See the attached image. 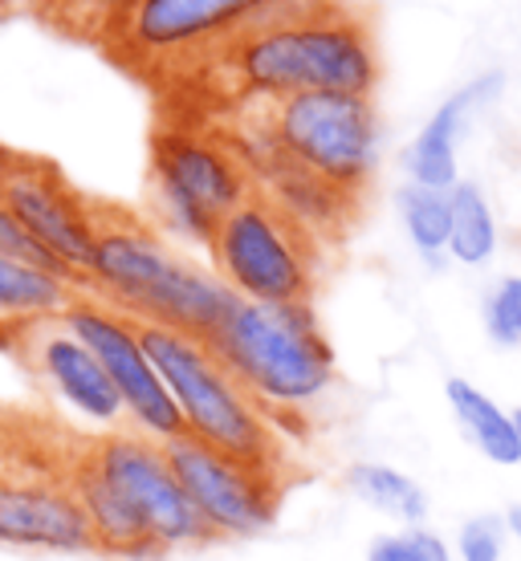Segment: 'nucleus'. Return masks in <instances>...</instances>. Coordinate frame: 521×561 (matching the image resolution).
<instances>
[{
  "label": "nucleus",
  "mask_w": 521,
  "mask_h": 561,
  "mask_svg": "<svg viewBox=\"0 0 521 561\" xmlns=\"http://www.w3.org/2000/svg\"><path fill=\"white\" fill-rule=\"evenodd\" d=\"M399 541H404L411 561H456L452 558V541L440 537L432 525H408V529L399 534Z\"/></svg>",
  "instance_id": "26"
},
{
  "label": "nucleus",
  "mask_w": 521,
  "mask_h": 561,
  "mask_svg": "<svg viewBox=\"0 0 521 561\" xmlns=\"http://www.w3.org/2000/svg\"><path fill=\"white\" fill-rule=\"evenodd\" d=\"M196 127L216 130L249 171L253 192L273 199L326 249L359 225L380 168V114L371 99L310 90Z\"/></svg>",
  "instance_id": "2"
},
{
  "label": "nucleus",
  "mask_w": 521,
  "mask_h": 561,
  "mask_svg": "<svg viewBox=\"0 0 521 561\" xmlns=\"http://www.w3.org/2000/svg\"><path fill=\"white\" fill-rule=\"evenodd\" d=\"M444 399H449V411L456 415L465 439L485 460L501 463V468L521 463L518 427H513V415L506 408H497L494 399L480 391V387H473L468 379H449Z\"/></svg>",
  "instance_id": "18"
},
{
  "label": "nucleus",
  "mask_w": 521,
  "mask_h": 561,
  "mask_svg": "<svg viewBox=\"0 0 521 561\" xmlns=\"http://www.w3.org/2000/svg\"><path fill=\"white\" fill-rule=\"evenodd\" d=\"M366 561H411V558H408V549H404V541H399V534H383L371 541Z\"/></svg>",
  "instance_id": "27"
},
{
  "label": "nucleus",
  "mask_w": 521,
  "mask_h": 561,
  "mask_svg": "<svg viewBox=\"0 0 521 561\" xmlns=\"http://www.w3.org/2000/svg\"><path fill=\"white\" fill-rule=\"evenodd\" d=\"M208 346L278 432L282 423L302 420L339 379V358L314 306L237 301Z\"/></svg>",
  "instance_id": "4"
},
{
  "label": "nucleus",
  "mask_w": 521,
  "mask_h": 561,
  "mask_svg": "<svg viewBox=\"0 0 521 561\" xmlns=\"http://www.w3.org/2000/svg\"><path fill=\"white\" fill-rule=\"evenodd\" d=\"M485 334L497 346H521V277H501L485 297Z\"/></svg>",
  "instance_id": "24"
},
{
  "label": "nucleus",
  "mask_w": 521,
  "mask_h": 561,
  "mask_svg": "<svg viewBox=\"0 0 521 561\" xmlns=\"http://www.w3.org/2000/svg\"><path fill=\"white\" fill-rule=\"evenodd\" d=\"M131 4L135 0H21V9L45 33L90 45V49L102 42V33H106V25H111L114 16L123 13V9H131Z\"/></svg>",
  "instance_id": "21"
},
{
  "label": "nucleus",
  "mask_w": 521,
  "mask_h": 561,
  "mask_svg": "<svg viewBox=\"0 0 521 561\" xmlns=\"http://www.w3.org/2000/svg\"><path fill=\"white\" fill-rule=\"evenodd\" d=\"M322 253V240L261 192L240 199L208 240L212 273L257 306H314Z\"/></svg>",
  "instance_id": "6"
},
{
  "label": "nucleus",
  "mask_w": 521,
  "mask_h": 561,
  "mask_svg": "<svg viewBox=\"0 0 521 561\" xmlns=\"http://www.w3.org/2000/svg\"><path fill=\"white\" fill-rule=\"evenodd\" d=\"M82 456L127 501L159 553L212 546V534L196 517V508L188 505L180 480L171 472L163 444L131 427H118V432H99L94 439H82Z\"/></svg>",
  "instance_id": "9"
},
{
  "label": "nucleus",
  "mask_w": 521,
  "mask_h": 561,
  "mask_svg": "<svg viewBox=\"0 0 521 561\" xmlns=\"http://www.w3.org/2000/svg\"><path fill=\"white\" fill-rule=\"evenodd\" d=\"M61 325L78 342H86V351L102 363L106 379L114 382V391L123 399L131 432L147 435L156 444H168V439L183 435L180 411H175L168 387L159 379V370L151 366L147 351H143L139 325L131 322L127 313H118L106 301L78 289L70 297V306L61 309Z\"/></svg>",
  "instance_id": "12"
},
{
  "label": "nucleus",
  "mask_w": 521,
  "mask_h": 561,
  "mask_svg": "<svg viewBox=\"0 0 521 561\" xmlns=\"http://www.w3.org/2000/svg\"><path fill=\"white\" fill-rule=\"evenodd\" d=\"M273 4L282 0H135L106 25L94 49L147 90Z\"/></svg>",
  "instance_id": "8"
},
{
  "label": "nucleus",
  "mask_w": 521,
  "mask_h": 561,
  "mask_svg": "<svg viewBox=\"0 0 521 561\" xmlns=\"http://www.w3.org/2000/svg\"><path fill=\"white\" fill-rule=\"evenodd\" d=\"M82 294L127 313L131 322L168 325L200 342L220 334L240 301L212 268L175 253L147 216L99 196Z\"/></svg>",
  "instance_id": "3"
},
{
  "label": "nucleus",
  "mask_w": 521,
  "mask_h": 561,
  "mask_svg": "<svg viewBox=\"0 0 521 561\" xmlns=\"http://www.w3.org/2000/svg\"><path fill=\"white\" fill-rule=\"evenodd\" d=\"M16 358H25L33 366V375L49 387V391L86 423H94L99 432H118L127 423L123 399L114 391V382L106 379V370L94 354L86 351V342L61 325V318L37 325L33 334L16 346Z\"/></svg>",
  "instance_id": "14"
},
{
  "label": "nucleus",
  "mask_w": 521,
  "mask_h": 561,
  "mask_svg": "<svg viewBox=\"0 0 521 561\" xmlns=\"http://www.w3.org/2000/svg\"><path fill=\"white\" fill-rule=\"evenodd\" d=\"M0 546L25 553H94L86 513L70 489L66 463L49 468H0Z\"/></svg>",
  "instance_id": "13"
},
{
  "label": "nucleus",
  "mask_w": 521,
  "mask_h": 561,
  "mask_svg": "<svg viewBox=\"0 0 521 561\" xmlns=\"http://www.w3.org/2000/svg\"><path fill=\"white\" fill-rule=\"evenodd\" d=\"M380 33L366 0H282L147 85L156 118L216 123L257 102L335 90L371 99Z\"/></svg>",
  "instance_id": "1"
},
{
  "label": "nucleus",
  "mask_w": 521,
  "mask_h": 561,
  "mask_svg": "<svg viewBox=\"0 0 521 561\" xmlns=\"http://www.w3.org/2000/svg\"><path fill=\"white\" fill-rule=\"evenodd\" d=\"M73 294H78V285L70 280L0 253V351L16 354V346L37 325L61 318V309L70 306Z\"/></svg>",
  "instance_id": "16"
},
{
  "label": "nucleus",
  "mask_w": 521,
  "mask_h": 561,
  "mask_svg": "<svg viewBox=\"0 0 521 561\" xmlns=\"http://www.w3.org/2000/svg\"><path fill=\"white\" fill-rule=\"evenodd\" d=\"M506 529H509V537H513V541L521 546V505H513L506 513Z\"/></svg>",
  "instance_id": "28"
},
{
  "label": "nucleus",
  "mask_w": 521,
  "mask_h": 561,
  "mask_svg": "<svg viewBox=\"0 0 521 561\" xmlns=\"http://www.w3.org/2000/svg\"><path fill=\"white\" fill-rule=\"evenodd\" d=\"M509 415H513V427H518V444H521V408H518V411H509Z\"/></svg>",
  "instance_id": "30"
},
{
  "label": "nucleus",
  "mask_w": 521,
  "mask_h": 561,
  "mask_svg": "<svg viewBox=\"0 0 521 561\" xmlns=\"http://www.w3.org/2000/svg\"><path fill=\"white\" fill-rule=\"evenodd\" d=\"M506 517L497 513H480V517H468L461 529H456V541H452V558L456 561H506Z\"/></svg>",
  "instance_id": "23"
},
{
  "label": "nucleus",
  "mask_w": 521,
  "mask_h": 561,
  "mask_svg": "<svg viewBox=\"0 0 521 561\" xmlns=\"http://www.w3.org/2000/svg\"><path fill=\"white\" fill-rule=\"evenodd\" d=\"M0 204L21 232L82 289L94 240V196L73 187L54 159L0 142Z\"/></svg>",
  "instance_id": "10"
},
{
  "label": "nucleus",
  "mask_w": 521,
  "mask_h": 561,
  "mask_svg": "<svg viewBox=\"0 0 521 561\" xmlns=\"http://www.w3.org/2000/svg\"><path fill=\"white\" fill-rule=\"evenodd\" d=\"M0 253L16 256V261H29V265H37V268H45V273H54V277L70 280L66 273H61V268L54 265V261H49V256L42 253V249H37V244H33V240L25 237V232H21V225H16L13 216H9V208H4V204H0ZM70 285H73V280H70Z\"/></svg>",
  "instance_id": "25"
},
{
  "label": "nucleus",
  "mask_w": 521,
  "mask_h": 561,
  "mask_svg": "<svg viewBox=\"0 0 521 561\" xmlns=\"http://www.w3.org/2000/svg\"><path fill=\"white\" fill-rule=\"evenodd\" d=\"M342 484L354 501H363L366 508H375L383 517L399 520L404 529L408 525H423L428 520V492L416 477L399 472L383 460H354L342 472Z\"/></svg>",
  "instance_id": "19"
},
{
  "label": "nucleus",
  "mask_w": 521,
  "mask_h": 561,
  "mask_svg": "<svg viewBox=\"0 0 521 561\" xmlns=\"http://www.w3.org/2000/svg\"><path fill=\"white\" fill-rule=\"evenodd\" d=\"M449 211H452V228H449L452 261H461V265H485L497 253V220L485 192H480L477 183L456 180L449 187Z\"/></svg>",
  "instance_id": "20"
},
{
  "label": "nucleus",
  "mask_w": 521,
  "mask_h": 561,
  "mask_svg": "<svg viewBox=\"0 0 521 561\" xmlns=\"http://www.w3.org/2000/svg\"><path fill=\"white\" fill-rule=\"evenodd\" d=\"M21 13V0H0V25H9Z\"/></svg>",
  "instance_id": "29"
},
{
  "label": "nucleus",
  "mask_w": 521,
  "mask_h": 561,
  "mask_svg": "<svg viewBox=\"0 0 521 561\" xmlns=\"http://www.w3.org/2000/svg\"><path fill=\"white\" fill-rule=\"evenodd\" d=\"M188 505L196 508L212 541H249L273 529L282 513V472L245 463L208 448L200 439L175 435L163 444Z\"/></svg>",
  "instance_id": "11"
},
{
  "label": "nucleus",
  "mask_w": 521,
  "mask_h": 561,
  "mask_svg": "<svg viewBox=\"0 0 521 561\" xmlns=\"http://www.w3.org/2000/svg\"><path fill=\"white\" fill-rule=\"evenodd\" d=\"M66 477H70V489L86 513V525H90V537H94V553L127 558V561L159 558V549L151 546V537L143 534L139 517H135L127 508V501L90 468L82 448L66 456Z\"/></svg>",
  "instance_id": "15"
},
{
  "label": "nucleus",
  "mask_w": 521,
  "mask_h": 561,
  "mask_svg": "<svg viewBox=\"0 0 521 561\" xmlns=\"http://www.w3.org/2000/svg\"><path fill=\"white\" fill-rule=\"evenodd\" d=\"M139 325L143 351L180 411L183 435L245 463L282 472V432L257 408L253 394L228 375V366L212 354L208 342L168 325Z\"/></svg>",
  "instance_id": "5"
},
{
  "label": "nucleus",
  "mask_w": 521,
  "mask_h": 561,
  "mask_svg": "<svg viewBox=\"0 0 521 561\" xmlns=\"http://www.w3.org/2000/svg\"><path fill=\"white\" fill-rule=\"evenodd\" d=\"M399 216H404V228H408L411 244H416L428 261H437V256L449 253V228H452L449 192L408 183V187L399 192Z\"/></svg>",
  "instance_id": "22"
},
{
  "label": "nucleus",
  "mask_w": 521,
  "mask_h": 561,
  "mask_svg": "<svg viewBox=\"0 0 521 561\" xmlns=\"http://www.w3.org/2000/svg\"><path fill=\"white\" fill-rule=\"evenodd\" d=\"M497 90H501V73H485L477 82L461 85L449 102H440V111L423 123V130L408 147V159H404L411 183L449 192L456 183V135H461V123H465V114L473 106H480Z\"/></svg>",
  "instance_id": "17"
},
{
  "label": "nucleus",
  "mask_w": 521,
  "mask_h": 561,
  "mask_svg": "<svg viewBox=\"0 0 521 561\" xmlns=\"http://www.w3.org/2000/svg\"><path fill=\"white\" fill-rule=\"evenodd\" d=\"M147 163L159 225L204 249L228 211L253 196V180L237 154L220 142L216 130L196 123L156 118Z\"/></svg>",
  "instance_id": "7"
}]
</instances>
